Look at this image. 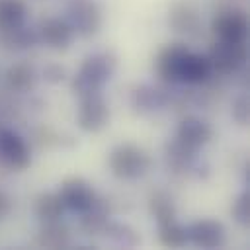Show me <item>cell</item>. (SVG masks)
Returning a JSON list of instances; mask_svg holds the SVG:
<instances>
[{"label": "cell", "instance_id": "3", "mask_svg": "<svg viewBox=\"0 0 250 250\" xmlns=\"http://www.w3.org/2000/svg\"><path fill=\"white\" fill-rule=\"evenodd\" d=\"M207 57L211 61L213 72L229 76V74L238 72L244 66V62L248 59V49L244 43H230V41L217 39L209 47Z\"/></svg>", "mask_w": 250, "mask_h": 250}, {"label": "cell", "instance_id": "20", "mask_svg": "<svg viewBox=\"0 0 250 250\" xmlns=\"http://www.w3.org/2000/svg\"><path fill=\"white\" fill-rule=\"evenodd\" d=\"M64 213V205L59 197V193L47 191V193H39L33 201V215L37 217V221L47 223V221H57L61 219Z\"/></svg>", "mask_w": 250, "mask_h": 250}, {"label": "cell", "instance_id": "28", "mask_svg": "<svg viewBox=\"0 0 250 250\" xmlns=\"http://www.w3.org/2000/svg\"><path fill=\"white\" fill-rule=\"evenodd\" d=\"M64 76H66L64 66H61V64H57V62L47 64V66L43 68V78H45L47 82H51V84L62 82V80H64Z\"/></svg>", "mask_w": 250, "mask_h": 250}, {"label": "cell", "instance_id": "15", "mask_svg": "<svg viewBox=\"0 0 250 250\" xmlns=\"http://www.w3.org/2000/svg\"><path fill=\"white\" fill-rule=\"evenodd\" d=\"M213 74V66L207 55L188 51L180 66V82L184 84H205Z\"/></svg>", "mask_w": 250, "mask_h": 250}, {"label": "cell", "instance_id": "7", "mask_svg": "<svg viewBox=\"0 0 250 250\" xmlns=\"http://www.w3.org/2000/svg\"><path fill=\"white\" fill-rule=\"evenodd\" d=\"M57 193H59L64 209H70L74 213L88 211L94 205L96 197H98L92 184L88 180L80 178V176H70V178L62 180Z\"/></svg>", "mask_w": 250, "mask_h": 250}, {"label": "cell", "instance_id": "18", "mask_svg": "<svg viewBox=\"0 0 250 250\" xmlns=\"http://www.w3.org/2000/svg\"><path fill=\"white\" fill-rule=\"evenodd\" d=\"M82 219H80V229L86 232V234H102L105 225L111 221V203L107 199H98L94 201V205L80 213Z\"/></svg>", "mask_w": 250, "mask_h": 250}, {"label": "cell", "instance_id": "19", "mask_svg": "<svg viewBox=\"0 0 250 250\" xmlns=\"http://www.w3.org/2000/svg\"><path fill=\"white\" fill-rule=\"evenodd\" d=\"M35 68L29 64V62H16L12 64L8 70H6V88L10 92H18V94H23V92H29L33 86H35Z\"/></svg>", "mask_w": 250, "mask_h": 250}, {"label": "cell", "instance_id": "13", "mask_svg": "<svg viewBox=\"0 0 250 250\" xmlns=\"http://www.w3.org/2000/svg\"><path fill=\"white\" fill-rule=\"evenodd\" d=\"M197 148L184 145L176 137L164 145V160L168 170L174 174H191L193 170H197Z\"/></svg>", "mask_w": 250, "mask_h": 250}, {"label": "cell", "instance_id": "27", "mask_svg": "<svg viewBox=\"0 0 250 250\" xmlns=\"http://www.w3.org/2000/svg\"><path fill=\"white\" fill-rule=\"evenodd\" d=\"M232 117L236 119V123L246 125L248 123V96H238L232 104Z\"/></svg>", "mask_w": 250, "mask_h": 250}, {"label": "cell", "instance_id": "26", "mask_svg": "<svg viewBox=\"0 0 250 250\" xmlns=\"http://www.w3.org/2000/svg\"><path fill=\"white\" fill-rule=\"evenodd\" d=\"M230 215H232V219H234L236 223H240V225H244V227L250 223V193H248V191L240 193V195L234 199V203H232V207H230Z\"/></svg>", "mask_w": 250, "mask_h": 250}, {"label": "cell", "instance_id": "29", "mask_svg": "<svg viewBox=\"0 0 250 250\" xmlns=\"http://www.w3.org/2000/svg\"><path fill=\"white\" fill-rule=\"evenodd\" d=\"M10 211V199L0 191V219Z\"/></svg>", "mask_w": 250, "mask_h": 250}, {"label": "cell", "instance_id": "12", "mask_svg": "<svg viewBox=\"0 0 250 250\" xmlns=\"http://www.w3.org/2000/svg\"><path fill=\"white\" fill-rule=\"evenodd\" d=\"M188 240L199 248H221L227 240V230L217 219H197L188 227Z\"/></svg>", "mask_w": 250, "mask_h": 250}, {"label": "cell", "instance_id": "1", "mask_svg": "<svg viewBox=\"0 0 250 250\" xmlns=\"http://www.w3.org/2000/svg\"><path fill=\"white\" fill-rule=\"evenodd\" d=\"M117 70V59L111 53H94L80 64L78 74L72 78V92L76 98L102 92Z\"/></svg>", "mask_w": 250, "mask_h": 250}, {"label": "cell", "instance_id": "25", "mask_svg": "<svg viewBox=\"0 0 250 250\" xmlns=\"http://www.w3.org/2000/svg\"><path fill=\"white\" fill-rule=\"evenodd\" d=\"M104 234L107 238H111L115 244H121V246H137L141 242L139 234L125 223H115V221H109L104 229Z\"/></svg>", "mask_w": 250, "mask_h": 250}, {"label": "cell", "instance_id": "22", "mask_svg": "<svg viewBox=\"0 0 250 250\" xmlns=\"http://www.w3.org/2000/svg\"><path fill=\"white\" fill-rule=\"evenodd\" d=\"M148 211H150V215L154 217V221L158 225L168 223V221H174L176 219V203H174V197L168 191H164V189L152 191L150 197H148Z\"/></svg>", "mask_w": 250, "mask_h": 250}, {"label": "cell", "instance_id": "2", "mask_svg": "<svg viewBox=\"0 0 250 250\" xmlns=\"http://www.w3.org/2000/svg\"><path fill=\"white\" fill-rule=\"evenodd\" d=\"M152 160L150 154L141 148L139 145L133 143H123L117 145L107 158V166L111 170V174L119 180H135L141 178L148 172Z\"/></svg>", "mask_w": 250, "mask_h": 250}, {"label": "cell", "instance_id": "14", "mask_svg": "<svg viewBox=\"0 0 250 250\" xmlns=\"http://www.w3.org/2000/svg\"><path fill=\"white\" fill-rule=\"evenodd\" d=\"M176 139L199 150L213 139V127L197 115H186L176 127Z\"/></svg>", "mask_w": 250, "mask_h": 250}, {"label": "cell", "instance_id": "4", "mask_svg": "<svg viewBox=\"0 0 250 250\" xmlns=\"http://www.w3.org/2000/svg\"><path fill=\"white\" fill-rule=\"evenodd\" d=\"M66 21L74 29V33L92 37L102 27V10L96 0H68Z\"/></svg>", "mask_w": 250, "mask_h": 250}, {"label": "cell", "instance_id": "23", "mask_svg": "<svg viewBox=\"0 0 250 250\" xmlns=\"http://www.w3.org/2000/svg\"><path fill=\"white\" fill-rule=\"evenodd\" d=\"M2 33V43L10 49H16V51H21V49H29L33 47L37 41H39V35H37V29H29V27H16V29H10V31H0Z\"/></svg>", "mask_w": 250, "mask_h": 250}, {"label": "cell", "instance_id": "6", "mask_svg": "<svg viewBox=\"0 0 250 250\" xmlns=\"http://www.w3.org/2000/svg\"><path fill=\"white\" fill-rule=\"evenodd\" d=\"M78 111H76V123L86 133H98L102 131L109 121V105L102 92L82 96L78 98Z\"/></svg>", "mask_w": 250, "mask_h": 250}, {"label": "cell", "instance_id": "17", "mask_svg": "<svg viewBox=\"0 0 250 250\" xmlns=\"http://www.w3.org/2000/svg\"><path fill=\"white\" fill-rule=\"evenodd\" d=\"M168 100H170V96L162 88L150 86V84L139 86L131 94V104H133L135 111H139V113H150V111L162 109L168 104Z\"/></svg>", "mask_w": 250, "mask_h": 250}, {"label": "cell", "instance_id": "8", "mask_svg": "<svg viewBox=\"0 0 250 250\" xmlns=\"http://www.w3.org/2000/svg\"><path fill=\"white\" fill-rule=\"evenodd\" d=\"M0 164L14 172H21L31 164L29 145L12 129H0Z\"/></svg>", "mask_w": 250, "mask_h": 250}, {"label": "cell", "instance_id": "11", "mask_svg": "<svg viewBox=\"0 0 250 250\" xmlns=\"http://www.w3.org/2000/svg\"><path fill=\"white\" fill-rule=\"evenodd\" d=\"M168 25L186 35H197L201 29L199 8L189 0H176L168 10Z\"/></svg>", "mask_w": 250, "mask_h": 250}, {"label": "cell", "instance_id": "24", "mask_svg": "<svg viewBox=\"0 0 250 250\" xmlns=\"http://www.w3.org/2000/svg\"><path fill=\"white\" fill-rule=\"evenodd\" d=\"M158 240L168 246V248H182L186 246L188 240V229L184 225H180L176 219L158 225Z\"/></svg>", "mask_w": 250, "mask_h": 250}, {"label": "cell", "instance_id": "21", "mask_svg": "<svg viewBox=\"0 0 250 250\" xmlns=\"http://www.w3.org/2000/svg\"><path fill=\"white\" fill-rule=\"evenodd\" d=\"M27 18L25 0H0V31H10L23 25Z\"/></svg>", "mask_w": 250, "mask_h": 250}, {"label": "cell", "instance_id": "16", "mask_svg": "<svg viewBox=\"0 0 250 250\" xmlns=\"http://www.w3.org/2000/svg\"><path fill=\"white\" fill-rule=\"evenodd\" d=\"M33 242L39 248H66L70 244V229L61 219L41 223Z\"/></svg>", "mask_w": 250, "mask_h": 250}, {"label": "cell", "instance_id": "10", "mask_svg": "<svg viewBox=\"0 0 250 250\" xmlns=\"http://www.w3.org/2000/svg\"><path fill=\"white\" fill-rule=\"evenodd\" d=\"M37 35H39V41L45 43L49 49L66 51L72 45L74 29L64 18H45L37 27Z\"/></svg>", "mask_w": 250, "mask_h": 250}, {"label": "cell", "instance_id": "5", "mask_svg": "<svg viewBox=\"0 0 250 250\" xmlns=\"http://www.w3.org/2000/svg\"><path fill=\"white\" fill-rule=\"evenodd\" d=\"M211 31L221 41L230 43H244L248 35V16L244 10L238 8H227L215 14L211 21Z\"/></svg>", "mask_w": 250, "mask_h": 250}, {"label": "cell", "instance_id": "9", "mask_svg": "<svg viewBox=\"0 0 250 250\" xmlns=\"http://www.w3.org/2000/svg\"><path fill=\"white\" fill-rule=\"evenodd\" d=\"M188 45L182 43V41H174V43H168L164 45L158 55H156V61H154V68H156V74L158 78L164 82V84H176L180 82V66H182V61L188 53Z\"/></svg>", "mask_w": 250, "mask_h": 250}]
</instances>
